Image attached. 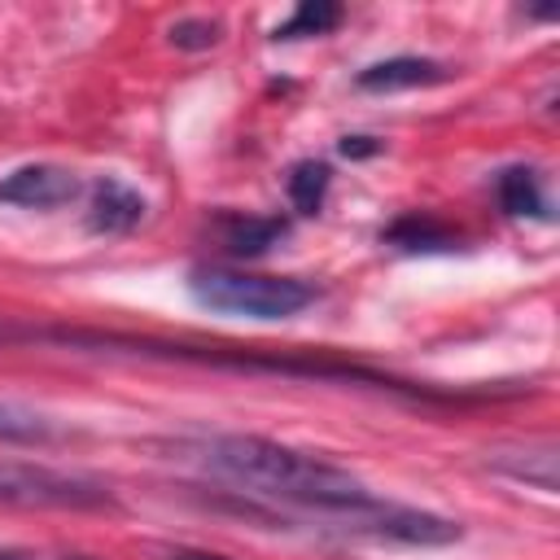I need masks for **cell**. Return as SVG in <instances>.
<instances>
[{"mask_svg": "<svg viewBox=\"0 0 560 560\" xmlns=\"http://www.w3.org/2000/svg\"><path fill=\"white\" fill-rule=\"evenodd\" d=\"M4 346H61V350H92V354H136V359H166V363H201V368H232V372H276V376H315V381H363L381 389H402L394 376L372 372L363 363H341L328 354H298V350H262V346H192L114 328H79V324H35L0 315Z\"/></svg>", "mask_w": 560, "mask_h": 560, "instance_id": "obj_1", "label": "cell"}, {"mask_svg": "<svg viewBox=\"0 0 560 560\" xmlns=\"http://www.w3.org/2000/svg\"><path fill=\"white\" fill-rule=\"evenodd\" d=\"M192 455L214 477H223L241 490L280 499L289 508L315 512L324 521H341V516L376 503V494L354 472H346L311 451L258 438V433H219V438L197 442Z\"/></svg>", "mask_w": 560, "mask_h": 560, "instance_id": "obj_2", "label": "cell"}, {"mask_svg": "<svg viewBox=\"0 0 560 560\" xmlns=\"http://www.w3.org/2000/svg\"><path fill=\"white\" fill-rule=\"evenodd\" d=\"M188 293L197 306L214 315H245V319H289L319 298L311 280L258 276V271H232V267H197L188 276Z\"/></svg>", "mask_w": 560, "mask_h": 560, "instance_id": "obj_3", "label": "cell"}, {"mask_svg": "<svg viewBox=\"0 0 560 560\" xmlns=\"http://www.w3.org/2000/svg\"><path fill=\"white\" fill-rule=\"evenodd\" d=\"M0 508H114V490L83 472H57L39 464H0Z\"/></svg>", "mask_w": 560, "mask_h": 560, "instance_id": "obj_4", "label": "cell"}, {"mask_svg": "<svg viewBox=\"0 0 560 560\" xmlns=\"http://www.w3.org/2000/svg\"><path fill=\"white\" fill-rule=\"evenodd\" d=\"M79 192H83L79 175L52 162H31L0 179V201L22 210H57V206H70Z\"/></svg>", "mask_w": 560, "mask_h": 560, "instance_id": "obj_5", "label": "cell"}, {"mask_svg": "<svg viewBox=\"0 0 560 560\" xmlns=\"http://www.w3.org/2000/svg\"><path fill=\"white\" fill-rule=\"evenodd\" d=\"M144 219V197L136 188H127L122 179H96L92 197H88V228L101 236H122Z\"/></svg>", "mask_w": 560, "mask_h": 560, "instance_id": "obj_6", "label": "cell"}, {"mask_svg": "<svg viewBox=\"0 0 560 560\" xmlns=\"http://www.w3.org/2000/svg\"><path fill=\"white\" fill-rule=\"evenodd\" d=\"M451 70L433 57H389V61H376L368 70H359V88L363 92H398V88H429V83H442Z\"/></svg>", "mask_w": 560, "mask_h": 560, "instance_id": "obj_7", "label": "cell"}, {"mask_svg": "<svg viewBox=\"0 0 560 560\" xmlns=\"http://www.w3.org/2000/svg\"><path fill=\"white\" fill-rule=\"evenodd\" d=\"M219 236H223L228 254L258 258V254H267L271 245H280L289 236V219H280V214H228L219 223Z\"/></svg>", "mask_w": 560, "mask_h": 560, "instance_id": "obj_8", "label": "cell"}, {"mask_svg": "<svg viewBox=\"0 0 560 560\" xmlns=\"http://www.w3.org/2000/svg\"><path fill=\"white\" fill-rule=\"evenodd\" d=\"M494 197L508 214L516 219H542L547 214V197H542V179L534 166H508L494 179Z\"/></svg>", "mask_w": 560, "mask_h": 560, "instance_id": "obj_9", "label": "cell"}, {"mask_svg": "<svg viewBox=\"0 0 560 560\" xmlns=\"http://www.w3.org/2000/svg\"><path fill=\"white\" fill-rule=\"evenodd\" d=\"M346 18V9L341 4H332V0H302L276 31H271V39H306V35H328L337 22Z\"/></svg>", "mask_w": 560, "mask_h": 560, "instance_id": "obj_10", "label": "cell"}, {"mask_svg": "<svg viewBox=\"0 0 560 560\" xmlns=\"http://www.w3.org/2000/svg\"><path fill=\"white\" fill-rule=\"evenodd\" d=\"M328 184H332L328 162H315V158L298 162L289 171V201H293V210L298 214H319V206L328 197Z\"/></svg>", "mask_w": 560, "mask_h": 560, "instance_id": "obj_11", "label": "cell"}, {"mask_svg": "<svg viewBox=\"0 0 560 560\" xmlns=\"http://www.w3.org/2000/svg\"><path fill=\"white\" fill-rule=\"evenodd\" d=\"M57 438V424L31 407L18 402H0V442H18V446H44Z\"/></svg>", "mask_w": 560, "mask_h": 560, "instance_id": "obj_12", "label": "cell"}, {"mask_svg": "<svg viewBox=\"0 0 560 560\" xmlns=\"http://www.w3.org/2000/svg\"><path fill=\"white\" fill-rule=\"evenodd\" d=\"M385 241L389 245H398V249H451L455 245V236L438 223V219H429V214H402L389 232H385Z\"/></svg>", "mask_w": 560, "mask_h": 560, "instance_id": "obj_13", "label": "cell"}, {"mask_svg": "<svg viewBox=\"0 0 560 560\" xmlns=\"http://www.w3.org/2000/svg\"><path fill=\"white\" fill-rule=\"evenodd\" d=\"M494 468L499 472H508V477H516V481H529V486H538V490H556V455L542 446V451H534V459H516V455H499L494 459Z\"/></svg>", "mask_w": 560, "mask_h": 560, "instance_id": "obj_14", "label": "cell"}, {"mask_svg": "<svg viewBox=\"0 0 560 560\" xmlns=\"http://www.w3.org/2000/svg\"><path fill=\"white\" fill-rule=\"evenodd\" d=\"M219 35H223V22H219V18H179V22H171V31H166V39H171L175 48H188V52L214 48Z\"/></svg>", "mask_w": 560, "mask_h": 560, "instance_id": "obj_15", "label": "cell"}, {"mask_svg": "<svg viewBox=\"0 0 560 560\" xmlns=\"http://www.w3.org/2000/svg\"><path fill=\"white\" fill-rule=\"evenodd\" d=\"M337 149L346 158H372V153H381V140H372V136H346Z\"/></svg>", "mask_w": 560, "mask_h": 560, "instance_id": "obj_16", "label": "cell"}, {"mask_svg": "<svg viewBox=\"0 0 560 560\" xmlns=\"http://www.w3.org/2000/svg\"><path fill=\"white\" fill-rule=\"evenodd\" d=\"M171 560H228V556H214V551H175Z\"/></svg>", "mask_w": 560, "mask_h": 560, "instance_id": "obj_17", "label": "cell"}, {"mask_svg": "<svg viewBox=\"0 0 560 560\" xmlns=\"http://www.w3.org/2000/svg\"><path fill=\"white\" fill-rule=\"evenodd\" d=\"M0 560H39V556H35V551H22V547H4Z\"/></svg>", "mask_w": 560, "mask_h": 560, "instance_id": "obj_18", "label": "cell"}, {"mask_svg": "<svg viewBox=\"0 0 560 560\" xmlns=\"http://www.w3.org/2000/svg\"><path fill=\"white\" fill-rule=\"evenodd\" d=\"M66 560H92V556H66Z\"/></svg>", "mask_w": 560, "mask_h": 560, "instance_id": "obj_19", "label": "cell"}]
</instances>
